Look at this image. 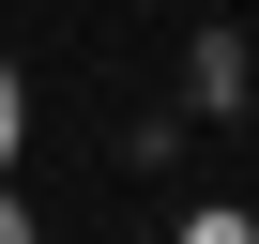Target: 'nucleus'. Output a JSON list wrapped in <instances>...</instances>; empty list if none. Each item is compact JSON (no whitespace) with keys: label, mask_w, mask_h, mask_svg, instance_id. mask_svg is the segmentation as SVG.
I'll return each mask as SVG.
<instances>
[{"label":"nucleus","mask_w":259,"mask_h":244,"mask_svg":"<svg viewBox=\"0 0 259 244\" xmlns=\"http://www.w3.org/2000/svg\"><path fill=\"white\" fill-rule=\"evenodd\" d=\"M183 244H244V214H198V229H183Z\"/></svg>","instance_id":"obj_1"},{"label":"nucleus","mask_w":259,"mask_h":244,"mask_svg":"<svg viewBox=\"0 0 259 244\" xmlns=\"http://www.w3.org/2000/svg\"><path fill=\"white\" fill-rule=\"evenodd\" d=\"M0 153H16V76H0Z\"/></svg>","instance_id":"obj_2"},{"label":"nucleus","mask_w":259,"mask_h":244,"mask_svg":"<svg viewBox=\"0 0 259 244\" xmlns=\"http://www.w3.org/2000/svg\"><path fill=\"white\" fill-rule=\"evenodd\" d=\"M0 244H31V214H16V198H0Z\"/></svg>","instance_id":"obj_3"}]
</instances>
